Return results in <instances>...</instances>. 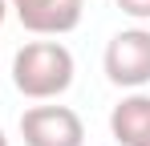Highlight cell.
<instances>
[{"instance_id": "obj_3", "label": "cell", "mask_w": 150, "mask_h": 146, "mask_svg": "<svg viewBox=\"0 0 150 146\" xmlns=\"http://www.w3.org/2000/svg\"><path fill=\"white\" fill-rule=\"evenodd\" d=\"M25 146H81L85 126L69 106H33L21 114Z\"/></svg>"}, {"instance_id": "obj_7", "label": "cell", "mask_w": 150, "mask_h": 146, "mask_svg": "<svg viewBox=\"0 0 150 146\" xmlns=\"http://www.w3.org/2000/svg\"><path fill=\"white\" fill-rule=\"evenodd\" d=\"M4 16H8V0H0V24H4Z\"/></svg>"}, {"instance_id": "obj_5", "label": "cell", "mask_w": 150, "mask_h": 146, "mask_svg": "<svg viewBox=\"0 0 150 146\" xmlns=\"http://www.w3.org/2000/svg\"><path fill=\"white\" fill-rule=\"evenodd\" d=\"M110 134L118 146H150V94H130L110 110Z\"/></svg>"}, {"instance_id": "obj_1", "label": "cell", "mask_w": 150, "mask_h": 146, "mask_svg": "<svg viewBox=\"0 0 150 146\" xmlns=\"http://www.w3.org/2000/svg\"><path fill=\"white\" fill-rule=\"evenodd\" d=\"M12 85L33 101L61 97L73 85V53L61 41H28L12 57Z\"/></svg>"}, {"instance_id": "obj_6", "label": "cell", "mask_w": 150, "mask_h": 146, "mask_svg": "<svg viewBox=\"0 0 150 146\" xmlns=\"http://www.w3.org/2000/svg\"><path fill=\"white\" fill-rule=\"evenodd\" d=\"M118 8L134 21H150V0H118Z\"/></svg>"}, {"instance_id": "obj_9", "label": "cell", "mask_w": 150, "mask_h": 146, "mask_svg": "<svg viewBox=\"0 0 150 146\" xmlns=\"http://www.w3.org/2000/svg\"><path fill=\"white\" fill-rule=\"evenodd\" d=\"M73 4H85V0H73Z\"/></svg>"}, {"instance_id": "obj_2", "label": "cell", "mask_w": 150, "mask_h": 146, "mask_svg": "<svg viewBox=\"0 0 150 146\" xmlns=\"http://www.w3.org/2000/svg\"><path fill=\"white\" fill-rule=\"evenodd\" d=\"M105 77L122 89H142L150 81V28H122L105 45Z\"/></svg>"}, {"instance_id": "obj_8", "label": "cell", "mask_w": 150, "mask_h": 146, "mask_svg": "<svg viewBox=\"0 0 150 146\" xmlns=\"http://www.w3.org/2000/svg\"><path fill=\"white\" fill-rule=\"evenodd\" d=\"M0 146H8V134H4V130H0Z\"/></svg>"}, {"instance_id": "obj_4", "label": "cell", "mask_w": 150, "mask_h": 146, "mask_svg": "<svg viewBox=\"0 0 150 146\" xmlns=\"http://www.w3.org/2000/svg\"><path fill=\"white\" fill-rule=\"evenodd\" d=\"M8 8L28 33H41V37H61L81 24V4L73 0H8Z\"/></svg>"}]
</instances>
